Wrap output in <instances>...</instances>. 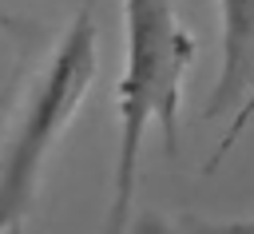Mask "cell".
I'll return each instance as SVG.
<instances>
[{
  "mask_svg": "<svg viewBox=\"0 0 254 234\" xmlns=\"http://www.w3.org/2000/svg\"><path fill=\"white\" fill-rule=\"evenodd\" d=\"M190 63L194 36L183 28L175 0H123V71L115 83L119 147L103 234H127L131 226L147 127L159 123L167 155L179 151V103Z\"/></svg>",
  "mask_w": 254,
  "mask_h": 234,
  "instance_id": "cell-1",
  "label": "cell"
},
{
  "mask_svg": "<svg viewBox=\"0 0 254 234\" xmlns=\"http://www.w3.org/2000/svg\"><path fill=\"white\" fill-rule=\"evenodd\" d=\"M99 67V32L91 12H79L60 44L52 48L48 63L28 83L12 127L0 143V234H20L44 167L60 143V135L71 127L83 95L91 91Z\"/></svg>",
  "mask_w": 254,
  "mask_h": 234,
  "instance_id": "cell-2",
  "label": "cell"
},
{
  "mask_svg": "<svg viewBox=\"0 0 254 234\" xmlns=\"http://www.w3.org/2000/svg\"><path fill=\"white\" fill-rule=\"evenodd\" d=\"M218 79L206 99V119L230 115V127L206 167H214L254 119V0H218Z\"/></svg>",
  "mask_w": 254,
  "mask_h": 234,
  "instance_id": "cell-3",
  "label": "cell"
},
{
  "mask_svg": "<svg viewBox=\"0 0 254 234\" xmlns=\"http://www.w3.org/2000/svg\"><path fill=\"white\" fill-rule=\"evenodd\" d=\"M139 234H254V218H242V222H198V218L167 222V218H147V222H139Z\"/></svg>",
  "mask_w": 254,
  "mask_h": 234,
  "instance_id": "cell-4",
  "label": "cell"
}]
</instances>
